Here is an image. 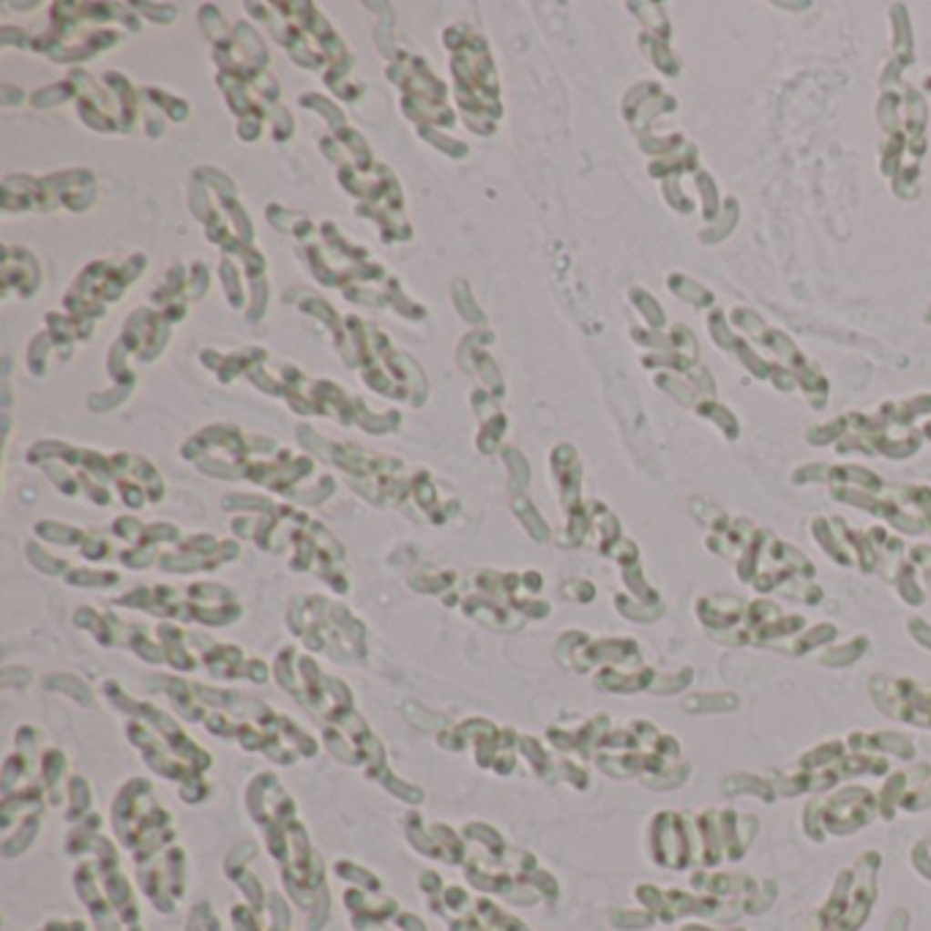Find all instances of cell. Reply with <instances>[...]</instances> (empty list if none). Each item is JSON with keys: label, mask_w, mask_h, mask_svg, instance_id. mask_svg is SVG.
Instances as JSON below:
<instances>
[{"label": "cell", "mask_w": 931, "mask_h": 931, "mask_svg": "<svg viewBox=\"0 0 931 931\" xmlns=\"http://www.w3.org/2000/svg\"><path fill=\"white\" fill-rule=\"evenodd\" d=\"M148 683L150 691L167 694L186 721H200L210 735L232 741L246 752H260L273 765L292 768L320 752V743L292 719L232 689L189 683L169 675H153Z\"/></svg>", "instance_id": "obj_1"}, {"label": "cell", "mask_w": 931, "mask_h": 931, "mask_svg": "<svg viewBox=\"0 0 931 931\" xmlns=\"http://www.w3.org/2000/svg\"><path fill=\"white\" fill-rule=\"evenodd\" d=\"M246 809L251 820L257 823V828L262 831L268 855L281 869V880H284L290 899L314 916L312 931H317L331 910L328 888H325V866H322V858L309 844V834L303 823L298 820L295 801L281 787L279 776L265 771L249 782Z\"/></svg>", "instance_id": "obj_2"}, {"label": "cell", "mask_w": 931, "mask_h": 931, "mask_svg": "<svg viewBox=\"0 0 931 931\" xmlns=\"http://www.w3.org/2000/svg\"><path fill=\"white\" fill-rule=\"evenodd\" d=\"M101 694L109 700V705L128 716L126 721V738L137 746L145 765L175 782L180 787L183 803H202L210 795V784L205 782V773L213 765V757L194 743L186 730L161 708L150 702L131 700L115 680L101 683Z\"/></svg>", "instance_id": "obj_3"}, {"label": "cell", "mask_w": 931, "mask_h": 931, "mask_svg": "<svg viewBox=\"0 0 931 931\" xmlns=\"http://www.w3.org/2000/svg\"><path fill=\"white\" fill-rule=\"evenodd\" d=\"M112 828L120 844L134 855L137 872L153 866L156 858H167L175 847L172 817L156 803L150 782L137 776L128 779L112 803Z\"/></svg>", "instance_id": "obj_4"}, {"label": "cell", "mask_w": 931, "mask_h": 931, "mask_svg": "<svg viewBox=\"0 0 931 931\" xmlns=\"http://www.w3.org/2000/svg\"><path fill=\"white\" fill-rule=\"evenodd\" d=\"M418 885L426 894L429 907L448 924L451 931H530L522 921L511 918L489 899H470L456 885L443 891V880L437 872H424Z\"/></svg>", "instance_id": "obj_5"}, {"label": "cell", "mask_w": 931, "mask_h": 931, "mask_svg": "<svg viewBox=\"0 0 931 931\" xmlns=\"http://www.w3.org/2000/svg\"><path fill=\"white\" fill-rule=\"evenodd\" d=\"M519 738L522 735L517 730H503V727H495L486 719L473 716V719L440 732L437 741L448 752H462L467 746H476V762L484 771H495L500 776H508L517 768Z\"/></svg>", "instance_id": "obj_6"}, {"label": "cell", "mask_w": 931, "mask_h": 931, "mask_svg": "<svg viewBox=\"0 0 931 931\" xmlns=\"http://www.w3.org/2000/svg\"><path fill=\"white\" fill-rule=\"evenodd\" d=\"M292 631L317 653H325L336 661H363L366 659V631L347 612L328 607V615H306L303 626H292Z\"/></svg>", "instance_id": "obj_7"}, {"label": "cell", "mask_w": 931, "mask_h": 931, "mask_svg": "<svg viewBox=\"0 0 931 931\" xmlns=\"http://www.w3.org/2000/svg\"><path fill=\"white\" fill-rule=\"evenodd\" d=\"M189 648L197 650V664L213 678V680H249V683H265L268 670L262 661L249 659L235 645H219L208 637L189 634Z\"/></svg>", "instance_id": "obj_8"}, {"label": "cell", "mask_w": 931, "mask_h": 931, "mask_svg": "<svg viewBox=\"0 0 931 931\" xmlns=\"http://www.w3.org/2000/svg\"><path fill=\"white\" fill-rule=\"evenodd\" d=\"M875 809H877V798L872 795V790L850 787V790H842L834 798L814 801L806 812L817 814L820 839H823V828H828L831 834H839V836H847V834L864 828L872 820Z\"/></svg>", "instance_id": "obj_9"}, {"label": "cell", "mask_w": 931, "mask_h": 931, "mask_svg": "<svg viewBox=\"0 0 931 931\" xmlns=\"http://www.w3.org/2000/svg\"><path fill=\"white\" fill-rule=\"evenodd\" d=\"M404 834L410 839V844L426 855V858H435V861H443L448 866H456V864H465L467 858V850H465V842L459 839V834L443 823L437 825H424V817L418 812H407L404 820Z\"/></svg>", "instance_id": "obj_10"}, {"label": "cell", "mask_w": 931, "mask_h": 931, "mask_svg": "<svg viewBox=\"0 0 931 931\" xmlns=\"http://www.w3.org/2000/svg\"><path fill=\"white\" fill-rule=\"evenodd\" d=\"M650 847H653V858L661 866L670 869H686L691 861V834H689V823L680 814L672 812H661L653 820L650 828Z\"/></svg>", "instance_id": "obj_11"}, {"label": "cell", "mask_w": 931, "mask_h": 931, "mask_svg": "<svg viewBox=\"0 0 931 931\" xmlns=\"http://www.w3.org/2000/svg\"><path fill=\"white\" fill-rule=\"evenodd\" d=\"M850 746H866V752H894L896 757L910 760L916 754L913 741H907L905 735L896 732H877V735H850Z\"/></svg>", "instance_id": "obj_12"}, {"label": "cell", "mask_w": 931, "mask_h": 931, "mask_svg": "<svg viewBox=\"0 0 931 931\" xmlns=\"http://www.w3.org/2000/svg\"><path fill=\"white\" fill-rule=\"evenodd\" d=\"M66 801H68V806H66V823H82L87 814H90V801H93V795H90V784L82 779V776H71L68 779V787H66Z\"/></svg>", "instance_id": "obj_13"}, {"label": "cell", "mask_w": 931, "mask_h": 931, "mask_svg": "<svg viewBox=\"0 0 931 931\" xmlns=\"http://www.w3.org/2000/svg\"><path fill=\"white\" fill-rule=\"evenodd\" d=\"M724 790L727 795H760L762 801H773L776 798V787L762 782V779H754L752 773H741V776H732L724 782Z\"/></svg>", "instance_id": "obj_14"}, {"label": "cell", "mask_w": 931, "mask_h": 931, "mask_svg": "<svg viewBox=\"0 0 931 931\" xmlns=\"http://www.w3.org/2000/svg\"><path fill=\"white\" fill-rule=\"evenodd\" d=\"M735 708H738L735 694H713V697L697 694V697L686 700V711H691V713H727V711H735Z\"/></svg>", "instance_id": "obj_15"}, {"label": "cell", "mask_w": 931, "mask_h": 931, "mask_svg": "<svg viewBox=\"0 0 931 931\" xmlns=\"http://www.w3.org/2000/svg\"><path fill=\"white\" fill-rule=\"evenodd\" d=\"M44 689H49V691H63V694L74 697V700L82 702V705H90V702H93L87 686H85L82 680H77L74 675H49V678L44 680Z\"/></svg>", "instance_id": "obj_16"}, {"label": "cell", "mask_w": 931, "mask_h": 931, "mask_svg": "<svg viewBox=\"0 0 931 931\" xmlns=\"http://www.w3.org/2000/svg\"><path fill=\"white\" fill-rule=\"evenodd\" d=\"M333 872H336V877H342V880H353L355 885H361L363 891H372V894H380L383 891V885H380V880L372 875V872H366V869H361V866H355V864H350V861H336L333 864Z\"/></svg>", "instance_id": "obj_17"}, {"label": "cell", "mask_w": 931, "mask_h": 931, "mask_svg": "<svg viewBox=\"0 0 931 931\" xmlns=\"http://www.w3.org/2000/svg\"><path fill=\"white\" fill-rule=\"evenodd\" d=\"M864 650H866V639H855V642H850L844 650L825 653L820 661H823V664H828V667H847V664L858 661V656H861Z\"/></svg>", "instance_id": "obj_18"}, {"label": "cell", "mask_w": 931, "mask_h": 931, "mask_svg": "<svg viewBox=\"0 0 931 931\" xmlns=\"http://www.w3.org/2000/svg\"><path fill=\"white\" fill-rule=\"evenodd\" d=\"M615 926L620 929H642V926H650L653 918L650 916H637V913H615Z\"/></svg>", "instance_id": "obj_19"}, {"label": "cell", "mask_w": 931, "mask_h": 931, "mask_svg": "<svg viewBox=\"0 0 931 931\" xmlns=\"http://www.w3.org/2000/svg\"><path fill=\"white\" fill-rule=\"evenodd\" d=\"M41 931H85V924H82V921H68V924H63V921H49Z\"/></svg>", "instance_id": "obj_20"}, {"label": "cell", "mask_w": 931, "mask_h": 931, "mask_svg": "<svg viewBox=\"0 0 931 931\" xmlns=\"http://www.w3.org/2000/svg\"><path fill=\"white\" fill-rule=\"evenodd\" d=\"M907 921H910L907 913H896L888 924V931H907Z\"/></svg>", "instance_id": "obj_21"}]
</instances>
